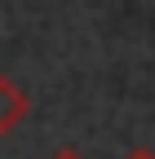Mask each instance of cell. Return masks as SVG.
<instances>
[{
  "label": "cell",
  "mask_w": 155,
  "mask_h": 159,
  "mask_svg": "<svg viewBox=\"0 0 155 159\" xmlns=\"http://www.w3.org/2000/svg\"><path fill=\"white\" fill-rule=\"evenodd\" d=\"M124 159H155V150H146V146H138V150H129Z\"/></svg>",
  "instance_id": "obj_2"
},
{
  "label": "cell",
  "mask_w": 155,
  "mask_h": 159,
  "mask_svg": "<svg viewBox=\"0 0 155 159\" xmlns=\"http://www.w3.org/2000/svg\"><path fill=\"white\" fill-rule=\"evenodd\" d=\"M27 115H31V97H27V89L18 84L13 75L0 71V137H9L13 128H22Z\"/></svg>",
  "instance_id": "obj_1"
},
{
  "label": "cell",
  "mask_w": 155,
  "mask_h": 159,
  "mask_svg": "<svg viewBox=\"0 0 155 159\" xmlns=\"http://www.w3.org/2000/svg\"><path fill=\"white\" fill-rule=\"evenodd\" d=\"M53 159H84V155H80V150H71V146H67V150H58Z\"/></svg>",
  "instance_id": "obj_3"
}]
</instances>
